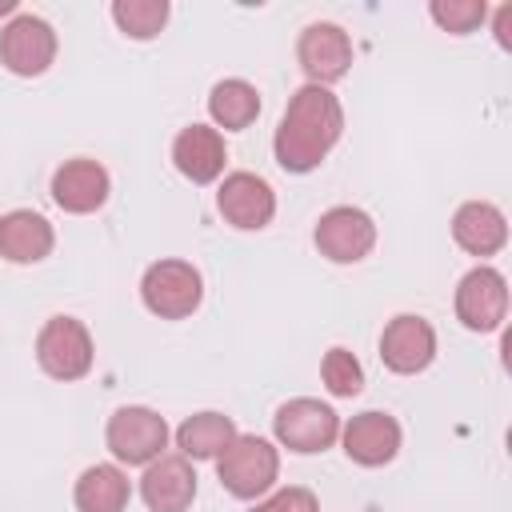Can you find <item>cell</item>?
<instances>
[{
	"instance_id": "cell-1",
	"label": "cell",
	"mask_w": 512,
	"mask_h": 512,
	"mask_svg": "<svg viewBox=\"0 0 512 512\" xmlns=\"http://www.w3.org/2000/svg\"><path fill=\"white\" fill-rule=\"evenodd\" d=\"M340 132H344V108L332 96V88L304 84L292 92V100L280 116V128L272 140L276 164L284 172H312L336 148Z\"/></svg>"
},
{
	"instance_id": "cell-2",
	"label": "cell",
	"mask_w": 512,
	"mask_h": 512,
	"mask_svg": "<svg viewBox=\"0 0 512 512\" xmlns=\"http://www.w3.org/2000/svg\"><path fill=\"white\" fill-rule=\"evenodd\" d=\"M216 476L236 500H256L276 484L280 452L256 432H236V440L216 456Z\"/></svg>"
},
{
	"instance_id": "cell-3",
	"label": "cell",
	"mask_w": 512,
	"mask_h": 512,
	"mask_svg": "<svg viewBox=\"0 0 512 512\" xmlns=\"http://www.w3.org/2000/svg\"><path fill=\"white\" fill-rule=\"evenodd\" d=\"M140 300L160 320H184L204 300V280L188 260H156L140 276Z\"/></svg>"
},
{
	"instance_id": "cell-4",
	"label": "cell",
	"mask_w": 512,
	"mask_h": 512,
	"mask_svg": "<svg viewBox=\"0 0 512 512\" xmlns=\"http://www.w3.org/2000/svg\"><path fill=\"white\" fill-rule=\"evenodd\" d=\"M104 440H108V452L120 464H128V468L132 464H152L168 448V424H164L160 412H152L144 404H124L108 416Z\"/></svg>"
},
{
	"instance_id": "cell-5",
	"label": "cell",
	"mask_w": 512,
	"mask_h": 512,
	"mask_svg": "<svg viewBox=\"0 0 512 512\" xmlns=\"http://www.w3.org/2000/svg\"><path fill=\"white\" fill-rule=\"evenodd\" d=\"M36 360L52 380H80L92 372V332L76 316H52L36 336Z\"/></svg>"
},
{
	"instance_id": "cell-6",
	"label": "cell",
	"mask_w": 512,
	"mask_h": 512,
	"mask_svg": "<svg viewBox=\"0 0 512 512\" xmlns=\"http://www.w3.org/2000/svg\"><path fill=\"white\" fill-rule=\"evenodd\" d=\"M272 432H276V440H280L288 452H304V456H308V452H324V448L336 444V436H340V416H336L328 404L312 400V396H296V400H288V404L276 408Z\"/></svg>"
},
{
	"instance_id": "cell-7",
	"label": "cell",
	"mask_w": 512,
	"mask_h": 512,
	"mask_svg": "<svg viewBox=\"0 0 512 512\" xmlns=\"http://www.w3.org/2000/svg\"><path fill=\"white\" fill-rule=\"evenodd\" d=\"M312 240L320 248V256H328L332 264H356L372 252L376 244V220L364 212V208H352V204H336L328 208L316 228H312Z\"/></svg>"
},
{
	"instance_id": "cell-8",
	"label": "cell",
	"mask_w": 512,
	"mask_h": 512,
	"mask_svg": "<svg viewBox=\"0 0 512 512\" xmlns=\"http://www.w3.org/2000/svg\"><path fill=\"white\" fill-rule=\"evenodd\" d=\"M504 316H508V280L488 264L464 272L456 284V320L468 332H496Z\"/></svg>"
},
{
	"instance_id": "cell-9",
	"label": "cell",
	"mask_w": 512,
	"mask_h": 512,
	"mask_svg": "<svg viewBox=\"0 0 512 512\" xmlns=\"http://www.w3.org/2000/svg\"><path fill=\"white\" fill-rule=\"evenodd\" d=\"M56 60V32L48 20L20 12L0 28V64L16 76H40Z\"/></svg>"
},
{
	"instance_id": "cell-10",
	"label": "cell",
	"mask_w": 512,
	"mask_h": 512,
	"mask_svg": "<svg viewBox=\"0 0 512 512\" xmlns=\"http://www.w3.org/2000/svg\"><path fill=\"white\" fill-rule=\"evenodd\" d=\"M296 60H300L308 84L328 88V84H336L340 76H348V68H352V40H348V32H344L340 24L316 20V24H308V28L300 32V40H296Z\"/></svg>"
},
{
	"instance_id": "cell-11",
	"label": "cell",
	"mask_w": 512,
	"mask_h": 512,
	"mask_svg": "<svg viewBox=\"0 0 512 512\" xmlns=\"http://www.w3.org/2000/svg\"><path fill=\"white\" fill-rule=\"evenodd\" d=\"M432 356H436V332H432V324L424 316L400 312V316H392L384 324V332H380V360H384L388 372L416 376V372H424L432 364Z\"/></svg>"
},
{
	"instance_id": "cell-12",
	"label": "cell",
	"mask_w": 512,
	"mask_h": 512,
	"mask_svg": "<svg viewBox=\"0 0 512 512\" xmlns=\"http://www.w3.org/2000/svg\"><path fill=\"white\" fill-rule=\"evenodd\" d=\"M216 208L220 216L240 228V232H256V228H268L272 216H276V192L264 176L256 172H228L220 180V192H216Z\"/></svg>"
},
{
	"instance_id": "cell-13",
	"label": "cell",
	"mask_w": 512,
	"mask_h": 512,
	"mask_svg": "<svg viewBox=\"0 0 512 512\" xmlns=\"http://www.w3.org/2000/svg\"><path fill=\"white\" fill-rule=\"evenodd\" d=\"M140 496L152 512H188L196 500V468L180 452H164L152 464H144Z\"/></svg>"
},
{
	"instance_id": "cell-14",
	"label": "cell",
	"mask_w": 512,
	"mask_h": 512,
	"mask_svg": "<svg viewBox=\"0 0 512 512\" xmlns=\"http://www.w3.org/2000/svg\"><path fill=\"white\" fill-rule=\"evenodd\" d=\"M340 440H344V452H348L352 464H360V468H380V464H388V460L400 452L404 432H400L396 416L368 408V412L352 416V420L340 428Z\"/></svg>"
},
{
	"instance_id": "cell-15",
	"label": "cell",
	"mask_w": 512,
	"mask_h": 512,
	"mask_svg": "<svg viewBox=\"0 0 512 512\" xmlns=\"http://www.w3.org/2000/svg\"><path fill=\"white\" fill-rule=\"evenodd\" d=\"M112 192V180H108V168L88 160V156H76V160H64L56 172H52V200L72 212V216H84V212H96Z\"/></svg>"
},
{
	"instance_id": "cell-16",
	"label": "cell",
	"mask_w": 512,
	"mask_h": 512,
	"mask_svg": "<svg viewBox=\"0 0 512 512\" xmlns=\"http://www.w3.org/2000/svg\"><path fill=\"white\" fill-rule=\"evenodd\" d=\"M224 160H228L224 136H220L216 128H208V124H188V128H180L176 140H172V164H176V172H180L184 180H192V184H212V180H220Z\"/></svg>"
},
{
	"instance_id": "cell-17",
	"label": "cell",
	"mask_w": 512,
	"mask_h": 512,
	"mask_svg": "<svg viewBox=\"0 0 512 512\" xmlns=\"http://www.w3.org/2000/svg\"><path fill=\"white\" fill-rule=\"evenodd\" d=\"M56 244L52 224L32 208H12L0 216V256L8 264H40Z\"/></svg>"
},
{
	"instance_id": "cell-18",
	"label": "cell",
	"mask_w": 512,
	"mask_h": 512,
	"mask_svg": "<svg viewBox=\"0 0 512 512\" xmlns=\"http://www.w3.org/2000/svg\"><path fill=\"white\" fill-rule=\"evenodd\" d=\"M452 240L468 256H496L508 244V220L488 200H468L452 216Z\"/></svg>"
},
{
	"instance_id": "cell-19",
	"label": "cell",
	"mask_w": 512,
	"mask_h": 512,
	"mask_svg": "<svg viewBox=\"0 0 512 512\" xmlns=\"http://www.w3.org/2000/svg\"><path fill=\"white\" fill-rule=\"evenodd\" d=\"M128 496H132V484H128V472L120 464L84 468L76 480V492H72L80 512H124Z\"/></svg>"
},
{
	"instance_id": "cell-20",
	"label": "cell",
	"mask_w": 512,
	"mask_h": 512,
	"mask_svg": "<svg viewBox=\"0 0 512 512\" xmlns=\"http://www.w3.org/2000/svg\"><path fill=\"white\" fill-rule=\"evenodd\" d=\"M236 440V424L224 412H196L176 428V448L188 460H216Z\"/></svg>"
},
{
	"instance_id": "cell-21",
	"label": "cell",
	"mask_w": 512,
	"mask_h": 512,
	"mask_svg": "<svg viewBox=\"0 0 512 512\" xmlns=\"http://www.w3.org/2000/svg\"><path fill=\"white\" fill-rule=\"evenodd\" d=\"M208 116H212L216 132L220 128L224 132H240V128H248L260 116V92L248 80H240V76L220 80L208 92Z\"/></svg>"
},
{
	"instance_id": "cell-22",
	"label": "cell",
	"mask_w": 512,
	"mask_h": 512,
	"mask_svg": "<svg viewBox=\"0 0 512 512\" xmlns=\"http://www.w3.org/2000/svg\"><path fill=\"white\" fill-rule=\"evenodd\" d=\"M112 20L132 40H152L168 24V0H116Z\"/></svg>"
},
{
	"instance_id": "cell-23",
	"label": "cell",
	"mask_w": 512,
	"mask_h": 512,
	"mask_svg": "<svg viewBox=\"0 0 512 512\" xmlns=\"http://www.w3.org/2000/svg\"><path fill=\"white\" fill-rule=\"evenodd\" d=\"M428 16H432L444 32L468 36V32H476V28L488 20V4H484V0H432V4H428Z\"/></svg>"
},
{
	"instance_id": "cell-24",
	"label": "cell",
	"mask_w": 512,
	"mask_h": 512,
	"mask_svg": "<svg viewBox=\"0 0 512 512\" xmlns=\"http://www.w3.org/2000/svg\"><path fill=\"white\" fill-rule=\"evenodd\" d=\"M320 376L332 396H356L364 388V368L348 348H328L320 360Z\"/></svg>"
},
{
	"instance_id": "cell-25",
	"label": "cell",
	"mask_w": 512,
	"mask_h": 512,
	"mask_svg": "<svg viewBox=\"0 0 512 512\" xmlns=\"http://www.w3.org/2000/svg\"><path fill=\"white\" fill-rule=\"evenodd\" d=\"M252 512H320V504H316V496L308 488L288 484V488H276L268 500H260Z\"/></svg>"
},
{
	"instance_id": "cell-26",
	"label": "cell",
	"mask_w": 512,
	"mask_h": 512,
	"mask_svg": "<svg viewBox=\"0 0 512 512\" xmlns=\"http://www.w3.org/2000/svg\"><path fill=\"white\" fill-rule=\"evenodd\" d=\"M508 28H512V4L496 8V40H500V48H512V40H508Z\"/></svg>"
},
{
	"instance_id": "cell-27",
	"label": "cell",
	"mask_w": 512,
	"mask_h": 512,
	"mask_svg": "<svg viewBox=\"0 0 512 512\" xmlns=\"http://www.w3.org/2000/svg\"><path fill=\"white\" fill-rule=\"evenodd\" d=\"M16 12V0H0V16H12Z\"/></svg>"
}]
</instances>
